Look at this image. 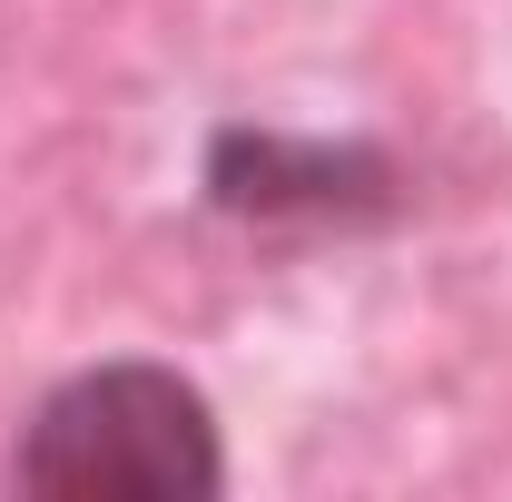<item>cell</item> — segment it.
I'll list each match as a JSON object with an SVG mask.
<instances>
[{"mask_svg":"<svg viewBox=\"0 0 512 502\" xmlns=\"http://www.w3.org/2000/svg\"><path fill=\"white\" fill-rule=\"evenodd\" d=\"M0 473L30 502H217L227 424L188 365L99 355L20 414Z\"/></svg>","mask_w":512,"mask_h":502,"instance_id":"1","label":"cell"},{"mask_svg":"<svg viewBox=\"0 0 512 502\" xmlns=\"http://www.w3.org/2000/svg\"><path fill=\"white\" fill-rule=\"evenodd\" d=\"M197 207L247 237H384L414 217V168L355 128L217 119L197 148Z\"/></svg>","mask_w":512,"mask_h":502,"instance_id":"2","label":"cell"}]
</instances>
